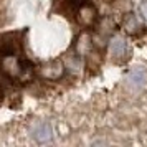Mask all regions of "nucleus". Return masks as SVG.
I'll return each mask as SVG.
<instances>
[{
	"label": "nucleus",
	"mask_w": 147,
	"mask_h": 147,
	"mask_svg": "<svg viewBox=\"0 0 147 147\" xmlns=\"http://www.w3.org/2000/svg\"><path fill=\"white\" fill-rule=\"evenodd\" d=\"M2 71L12 80L27 83L33 78L35 68L28 60L18 58V55H7L2 60Z\"/></svg>",
	"instance_id": "nucleus-1"
},
{
	"label": "nucleus",
	"mask_w": 147,
	"mask_h": 147,
	"mask_svg": "<svg viewBox=\"0 0 147 147\" xmlns=\"http://www.w3.org/2000/svg\"><path fill=\"white\" fill-rule=\"evenodd\" d=\"M66 66L61 60H50L36 68V73L45 81H58L65 76Z\"/></svg>",
	"instance_id": "nucleus-2"
},
{
	"label": "nucleus",
	"mask_w": 147,
	"mask_h": 147,
	"mask_svg": "<svg viewBox=\"0 0 147 147\" xmlns=\"http://www.w3.org/2000/svg\"><path fill=\"white\" fill-rule=\"evenodd\" d=\"M20 50H22V35L18 32L0 33V53L3 56H7V55H18Z\"/></svg>",
	"instance_id": "nucleus-3"
},
{
	"label": "nucleus",
	"mask_w": 147,
	"mask_h": 147,
	"mask_svg": "<svg viewBox=\"0 0 147 147\" xmlns=\"http://www.w3.org/2000/svg\"><path fill=\"white\" fill-rule=\"evenodd\" d=\"M96 20H98V17H96V8H94L89 2L76 8V22H78L83 28L94 27V25H96Z\"/></svg>",
	"instance_id": "nucleus-4"
},
{
	"label": "nucleus",
	"mask_w": 147,
	"mask_h": 147,
	"mask_svg": "<svg viewBox=\"0 0 147 147\" xmlns=\"http://www.w3.org/2000/svg\"><path fill=\"white\" fill-rule=\"evenodd\" d=\"M107 51L111 55V58L116 61L122 60V58H126L127 55V41L124 36H121V35H114L111 41H109V45H107Z\"/></svg>",
	"instance_id": "nucleus-5"
},
{
	"label": "nucleus",
	"mask_w": 147,
	"mask_h": 147,
	"mask_svg": "<svg viewBox=\"0 0 147 147\" xmlns=\"http://www.w3.org/2000/svg\"><path fill=\"white\" fill-rule=\"evenodd\" d=\"M94 48V41H93V36L89 32H81L78 35V38L74 41V51L78 56H88L91 55Z\"/></svg>",
	"instance_id": "nucleus-6"
},
{
	"label": "nucleus",
	"mask_w": 147,
	"mask_h": 147,
	"mask_svg": "<svg viewBox=\"0 0 147 147\" xmlns=\"http://www.w3.org/2000/svg\"><path fill=\"white\" fill-rule=\"evenodd\" d=\"M122 30L131 36H137L144 32V25L134 13H126L122 18Z\"/></svg>",
	"instance_id": "nucleus-7"
},
{
	"label": "nucleus",
	"mask_w": 147,
	"mask_h": 147,
	"mask_svg": "<svg viewBox=\"0 0 147 147\" xmlns=\"http://www.w3.org/2000/svg\"><path fill=\"white\" fill-rule=\"evenodd\" d=\"M30 132L36 142H50L53 139V129L48 122H36Z\"/></svg>",
	"instance_id": "nucleus-8"
},
{
	"label": "nucleus",
	"mask_w": 147,
	"mask_h": 147,
	"mask_svg": "<svg viewBox=\"0 0 147 147\" xmlns=\"http://www.w3.org/2000/svg\"><path fill=\"white\" fill-rule=\"evenodd\" d=\"M146 81H147V71L142 66L134 68V69H131L129 74H127V83H129L131 86H134V88L144 86Z\"/></svg>",
	"instance_id": "nucleus-9"
},
{
	"label": "nucleus",
	"mask_w": 147,
	"mask_h": 147,
	"mask_svg": "<svg viewBox=\"0 0 147 147\" xmlns=\"http://www.w3.org/2000/svg\"><path fill=\"white\" fill-rule=\"evenodd\" d=\"M96 28H98V33L102 35V36H107V35H111L114 32V28H116V23L111 17H104V18H101L98 23H96Z\"/></svg>",
	"instance_id": "nucleus-10"
},
{
	"label": "nucleus",
	"mask_w": 147,
	"mask_h": 147,
	"mask_svg": "<svg viewBox=\"0 0 147 147\" xmlns=\"http://www.w3.org/2000/svg\"><path fill=\"white\" fill-rule=\"evenodd\" d=\"M65 66L69 73L73 74H80L83 71V61H81V56H69L68 61L65 63Z\"/></svg>",
	"instance_id": "nucleus-11"
},
{
	"label": "nucleus",
	"mask_w": 147,
	"mask_h": 147,
	"mask_svg": "<svg viewBox=\"0 0 147 147\" xmlns=\"http://www.w3.org/2000/svg\"><path fill=\"white\" fill-rule=\"evenodd\" d=\"M65 2H66L68 7H71V8H78V7H81V5L88 3L89 0H65Z\"/></svg>",
	"instance_id": "nucleus-12"
},
{
	"label": "nucleus",
	"mask_w": 147,
	"mask_h": 147,
	"mask_svg": "<svg viewBox=\"0 0 147 147\" xmlns=\"http://www.w3.org/2000/svg\"><path fill=\"white\" fill-rule=\"evenodd\" d=\"M139 15L147 22V0H142L139 5Z\"/></svg>",
	"instance_id": "nucleus-13"
},
{
	"label": "nucleus",
	"mask_w": 147,
	"mask_h": 147,
	"mask_svg": "<svg viewBox=\"0 0 147 147\" xmlns=\"http://www.w3.org/2000/svg\"><path fill=\"white\" fill-rule=\"evenodd\" d=\"M2 94H3V89H2V84H0V98H2Z\"/></svg>",
	"instance_id": "nucleus-14"
}]
</instances>
